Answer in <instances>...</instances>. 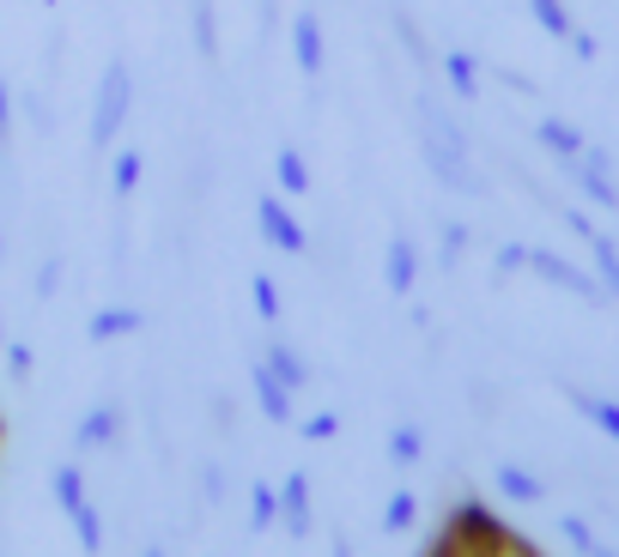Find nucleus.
<instances>
[{
	"mask_svg": "<svg viewBox=\"0 0 619 557\" xmlns=\"http://www.w3.org/2000/svg\"><path fill=\"white\" fill-rule=\"evenodd\" d=\"M420 158L449 195H480V188H486V182L468 170V140H461V128L449 121V109L437 104V97H425V91H420Z\"/></svg>",
	"mask_w": 619,
	"mask_h": 557,
	"instance_id": "obj_1",
	"label": "nucleus"
},
{
	"mask_svg": "<svg viewBox=\"0 0 619 557\" xmlns=\"http://www.w3.org/2000/svg\"><path fill=\"white\" fill-rule=\"evenodd\" d=\"M559 527H565V539H571V545H577V552H583V557H589V552H595V545H601V539H595V533H589V521H577V515H565V521H559Z\"/></svg>",
	"mask_w": 619,
	"mask_h": 557,
	"instance_id": "obj_30",
	"label": "nucleus"
},
{
	"mask_svg": "<svg viewBox=\"0 0 619 557\" xmlns=\"http://www.w3.org/2000/svg\"><path fill=\"white\" fill-rule=\"evenodd\" d=\"M449 539H456L468 557H504L516 545L511 533H504V521L492 515L486 503H461L456 515H449Z\"/></svg>",
	"mask_w": 619,
	"mask_h": 557,
	"instance_id": "obj_3",
	"label": "nucleus"
},
{
	"mask_svg": "<svg viewBox=\"0 0 619 557\" xmlns=\"http://www.w3.org/2000/svg\"><path fill=\"white\" fill-rule=\"evenodd\" d=\"M571 49H577V61H595V37H583V31H571Z\"/></svg>",
	"mask_w": 619,
	"mask_h": 557,
	"instance_id": "obj_38",
	"label": "nucleus"
},
{
	"mask_svg": "<svg viewBox=\"0 0 619 557\" xmlns=\"http://www.w3.org/2000/svg\"><path fill=\"white\" fill-rule=\"evenodd\" d=\"M492 479H498V491L516 497V503H540V497H547V485H540L528 467H516V461H498V473H492Z\"/></svg>",
	"mask_w": 619,
	"mask_h": 557,
	"instance_id": "obj_16",
	"label": "nucleus"
},
{
	"mask_svg": "<svg viewBox=\"0 0 619 557\" xmlns=\"http://www.w3.org/2000/svg\"><path fill=\"white\" fill-rule=\"evenodd\" d=\"M250 303L262 322H279V286H274V272H255L250 279Z\"/></svg>",
	"mask_w": 619,
	"mask_h": 557,
	"instance_id": "obj_25",
	"label": "nucleus"
},
{
	"mask_svg": "<svg viewBox=\"0 0 619 557\" xmlns=\"http://www.w3.org/2000/svg\"><path fill=\"white\" fill-rule=\"evenodd\" d=\"M267 370H274V376L286 382L291 394H298V388H310V363H303L298 351L286 346V339H274V346H267Z\"/></svg>",
	"mask_w": 619,
	"mask_h": 557,
	"instance_id": "obj_17",
	"label": "nucleus"
},
{
	"mask_svg": "<svg viewBox=\"0 0 619 557\" xmlns=\"http://www.w3.org/2000/svg\"><path fill=\"white\" fill-rule=\"evenodd\" d=\"M0 255H7V248H0Z\"/></svg>",
	"mask_w": 619,
	"mask_h": 557,
	"instance_id": "obj_41",
	"label": "nucleus"
},
{
	"mask_svg": "<svg viewBox=\"0 0 619 557\" xmlns=\"http://www.w3.org/2000/svg\"><path fill=\"white\" fill-rule=\"evenodd\" d=\"M461 248H468V224H456V219H449V224H444V267H456V260H461Z\"/></svg>",
	"mask_w": 619,
	"mask_h": 557,
	"instance_id": "obj_31",
	"label": "nucleus"
},
{
	"mask_svg": "<svg viewBox=\"0 0 619 557\" xmlns=\"http://www.w3.org/2000/svg\"><path fill=\"white\" fill-rule=\"evenodd\" d=\"M55 503H61L67 515H73V509L85 503V473L73 467V461H67V467H55Z\"/></svg>",
	"mask_w": 619,
	"mask_h": 557,
	"instance_id": "obj_22",
	"label": "nucleus"
},
{
	"mask_svg": "<svg viewBox=\"0 0 619 557\" xmlns=\"http://www.w3.org/2000/svg\"><path fill=\"white\" fill-rule=\"evenodd\" d=\"M444 73H449V91H456L461 104H474V97H480V61L468 49H449L444 55Z\"/></svg>",
	"mask_w": 619,
	"mask_h": 557,
	"instance_id": "obj_15",
	"label": "nucleus"
},
{
	"mask_svg": "<svg viewBox=\"0 0 619 557\" xmlns=\"http://www.w3.org/2000/svg\"><path fill=\"white\" fill-rule=\"evenodd\" d=\"M279 521H286L291 539L310 533V473H286V485H279Z\"/></svg>",
	"mask_w": 619,
	"mask_h": 557,
	"instance_id": "obj_8",
	"label": "nucleus"
},
{
	"mask_svg": "<svg viewBox=\"0 0 619 557\" xmlns=\"http://www.w3.org/2000/svg\"><path fill=\"white\" fill-rule=\"evenodd\" d=\"M291 55H298V73L303 79L322 73V19L317 13H298V19H291Z\"/></svg>",
	"mask_w": 619,
	"mask_h": 557,
	"instance_id": "obj_9",
	"label": "nucleus"
},
{
	"mask_svg": "<svg viewBox=\"0 0 619 557\" xmlns=\"http://www.w3.org/2000/svg\"><path fill=\"white\" fill-rule=\"evenodd\" d=\"M535 140L547 146V152H553L559 164H571V158H583V152H589V146H583V134L571 128L565 116H540V121H535Z\"/></svg>",
	"mask_w": 619,
	"mask_h": 557,
	"instance_id": "obj_11",
	"label": "nucleus"
},
{
	"mask_svg": "<svg viewBox=\"0 0 619 557\" xmlns=\"http://www.w3.org/2000/svg\"><path fill=\"white\" fill-rule=\"evenodd\" d=\"M7 363H13V376H31V351L25 346H7Z\"/></svg>",
	"mask_w": 619,
	"mask_h": 557,
	"instance_id": "obj_36",
	"label": "nucleus"
},
{
	"mask_svg": "<svg viewBox=\"0 0 619 557\" xmlns=\"http://www.w3.org/2000/svg\"><path fill=\"white\" fill-rule=\"evenodd\" d=\"M250 382H255V406H262V413L274 418V425H291V388L274 376V370H267V358L250 370Z\"/></svg>",
	"mask_w": 619,
	"mask_h": 557,
	"instance_id": "obj_10",
	"label": "nucleus"
},
{
	"mask_svg": "<svg viewBox=\"0 0 619 557\" xmlns=\"http://www.w3.org/2000/svg\"><path fill=\"white\" fill-rule=\"evenodd\" d=\"M565 224H571V231H577V236H583V243H589V236H595V224H589V212H577V207H565Z\"/></svg>",
	"mask_w": 619,
	"mask_h": 557,
	"instance_id": "obj_35",
	"label": "nucleus"
},
{
	"mask_svg": "<svg viewBox=\"0 0 619 557\" xmlns=\"http://www.w3.org/2000/svg\"><path fill=\"white\" fill-rule=\"evenodd\" d=\"M382 279H389V291H396V298H413V286H420V243H413L408 231L389 236V255H382Z\"/></svg>",
	"mask_w": 619,
	"mask_h": 557,
	"instance_id": "obj_7",
	"label": "nucleus"
},
{
	"mask_svg": "<svg viewBox=\"0 0 619 557\" xmlns=\"http://www.w3.org/2000/svg\"><path fill=\"white\" fill-rule=\"evenodd\" d=\"M116 430H122L116 406H92V413L80 418V430H73V442H80V449H110V442H116Z\"/></svg>",
	"mask_w": 619,
	"mask_h": 557,
	"instance_id": "obj_13",
	"label": "nucleus"
},
{
	"mask_svg": "<svg viewBox=\"0 0 619 557\" xmlns=\"http://www.w3.org/2000/svg\"><path fill=\"white\" fill-rule=\"evenodd\" d=\"M389 461H396V467H420L425 461V430L420 425H396L389 430Z\"/></svg>",
	"mask_w": 619,
	"mask_h": 557,
	"instance_id": "obj_19",
	"label": "nucleus"
},
{
	"mask_svg": "<svg viewBox=\"0 0 619 557\" xmlns=\"http://www.w3.org/2000/svg\"><path fill=\"white\" fill-rule=\"evenodd\" d=\"M55 279H61V260H43V272H37V298H55Z\"/></svg>",
	"mask_w": 619,
	"mask_h": 557,
	"instance_id": "obj_34",
	"label": "nucleus"
},
{
	"mask_svg": "<svg viewBox=\"0 0 619 557\" xmlns=\"http://www.w3.org/2000/svg\"><path fill=\"white\" fill-rule=\"evenodd\" d=\"M523 267H528V272H540V279H553L559 291H571V298H583V303H601V298H607V291L595 286L589 272L571 267L565 255H553V248H523Z\"/></svg>",
	"mask_w": 619,
	"mask_h": 557,
	"instance_id": "obj_4",
	"label": "nucleus"
},
{
	"mask_svg": "<svg viewBox=\"0 0 619 557\" xmlns=\"http://www.w3.org/2000/svg\"><path fill=\"white\" fill-rule=\"evenodd\" d=\"M589 248H595V267H601V286L619 298V248H614V236L595 231V236H589Z\"/></svg>",
	"mask_w": 619,
	"mask_h": 557,
	"instance_id": "obj_27",
	"label": "nucleus"
},
{
	"mask_svg": "<svg viewBox=\"0 0 619 557\" xmlns=\"http://www.w3.org/2000/svg\"><path fill=\"white\" fill-rule=\"evenodd\" d=\"M73 533H80L85 557H98V552H104V527H98V509H92V503H80V509H73Z\"/></svg>",
	"mask_w": 619,
	"mask_h": 557,
	"instance_id": "obj_28",
	"label": "nucleus"
},
{
	"mask_svg": "<svg viewBox=\"0 0 619 557\" xmlns=\"http://www.w3.org/2000/svg\"><path fill=\"white\" fill-rule=\"evenodd\" d=\"M200 497H207V503H219L225 497V467H213V461L200 467Z\"/></svg>",
	"mask_w": 619,
	"mask_h": 557,
	"instance_id": "obj_33",
	"label": "nucleus"
},
{
	"mask_svg": "<svg viewBox=\"0 0 619 557\" xmlns=\"http://www.w3.org/2000/svg\"><path fill=\"white\" fill-rule=\"evenodd\" d=\"M255 224H262V243L286 248V255H303V248H310L303 224L291 219V207H286L279 195H262V200H255Z\"/></svg>",
	"mask_w": 619,
	"mask_h": 557,
	"instance_id": "obj_5",
	"label": "nucleus"
},
{
	"mask_svg": "<svg viewBox=\"0 0 619 557\" xmlns=\"http://www.w3.org/2000/svg\"><path fill=\"white\" fill-rule=\"evenodd\" d=\"M128 109H134V73H128V61H110L104 79H98V104H92V146L98 152L122 134Z\"/></svg>",
	"mask_w": 619,
	"mask_h": 557,
	"instance_id": "obj_2",
	"label": "nucleus"
},
{
	"mask_svg": "<svg viewBox=\"0 0 619 557\" xmlns=\"http://www.w3.org/2000/svg\"><path fill=\"white\" fill-rule=\"evenodd\" d=\"M140 170H146V158H140V152H116V164H110V195L128 200L134 188H140Z\"/></svg>",
	"mask_w": 619,
	"mask_h": 557,
	"instance_id": "obj_21",
	"label": "nucleus"
},
{
	"mask_svg": "<svg viewBox=\"0 0 619 557\" xmlns=\"http://www.w3.org/2000/svg\"><path fill=\"white\" fill-rule=\"evenodd\" d=\"M274 515H279V491L267 479H255L250 485V527L262 533V527H274Z\"/></svg>",
	"mask_w": 619,
	"mask_h": 557,
	"instance_id": "obj_23",
	"label": "nucleus"
},
{
	"mask_svg": "<svg viewBox=\"0 0 619 557\" xmlns=\"http://www.w3.org/2000/svg\"><path fill=\"white\" fill-rule=\"evenodd\" d=\"M528 13H535V25L547 31V37H559V43H571V13H565V0H528Z\"/></svg>",
	"mask_w": 619,
	"mask_h": 557,
	"instance_id": "obj_20",
	"label": "nucleus"
},
{
	"mask_svg": "<svg viewBox=\"0 0 619 557\" xmlns=\"http://www.w3.org/2000/svg\"><path fill=\"white\" fill-rule=\"evenodd\" d=\"M589 557H619V552H607V545H595V552Z\"/></svg>",
	"mask_w": 619,
	"mask_h": 557,
	"instance_id": "obj_40",
	"label": "nucleus"
},
{
	"mask_svg": "<svg viewBox=\"0 0 619 557\" xmlns=\"http://www.w3.org/2000/svg\"><path fill=\"white\" fill-rule=\"evenodd\" d=\"M140 327H146V315H140V310H122V303H116V310H98L92 322H85V334H92L98 346H110V339L140 334Z\"/></svg>",
	"mask_w": 619,
	"mask_h": 557,
	"instance_id": "obj_14",
	"label": "nucleus"
},
{
	"mask_svg": "<svg viewBox=\"0 0 619 557\" xmlns=\"http://www.w3.org/2000/svg\"><path fill=\"white\" fill-rule=\"evenodd\" d=\"M334 430H341V418H334V413L303 418V442H334Z\"/></svg>",
	"mask_w": 619,
	"mask_h": 557,
	"instance_id": "obj_29",
	"label": "nucleus"
},
{
	"mask_svg": "<svg viewBox=\"0 0 619 557\" xmlns=\"http://www.w3.org/2000/svg\"><path fill=\"white\" fill-rule=\"evenodd\" d=\"M195 49L207 55H219V19H213V0H195Z\"/></svg>",
	"mask_w": 619,
	"mask_h": 557,
	"instance_id": "obj_26",
	"label": "nucleus"
},
{
	"mask_svg": "<svg viewBox=\"0 0 619 557\" xmlns=\"http://www.w3.org/2000/svg\"><path fill=\"white\" fill-rule=\"evenodd\" d=\"M140 557H171V552H164V545H146V552Z\"/></svg>",
	"mask_w": 619,
	"mask_h": 557,
	"instance_id": "obj_39",
	"label": "nucleus"
},
{
	"mask_svg": "<svg viewBox=\"0 0 619 557\" xmlns=\"http://www.w3.org/2000/svg\"><path fill=\"white\" fill-rule=\"evenodd\" d=\"M565 170H571V182L583 188V200H589V207H607V212L619 207V182H614L607 152H583V158H571Z\"/></svg>",
	"mask_w": 619,
	"mask_h": 557,
	"instance_id": "obj_6",
	"label": "nucleus"
},
{
	"mask_svg": "<svg viewBox=\"0 0 619 557\" xmlns=\"http://www.w3.org/2000/svg\"><path fill=\"white\" fill-rule=\"evenodd\" d=\"M7 128H13V97H7V79H0V140H7Z\"/></svg>",
	"mask_w": 619,
	"mask_h": 557,
	"instance_id": "obj_37",
	"label": "nucleus"
},
{
	"mask_svg": "<svg viewBox=\"0 0 619 557\" xmlns=\"http://www.w3.org/2000/svg\"><path fill=\"white\" fill-rule=\"evenodd\" d=\"M396 37L408 43V55H413V61H425V37H420V25H413L408 13H396Z\"/></svg>",
	"mask_w": 619,
	"mask_h": 557,
	"instance_id": "obj_32",
	"label": "nucleus"
},
{
	"mask_svg": "<svg viewBox=\"0 0 619 557\" xmlns=\"http://www.w3.org/2000/svg\"><path fill=\"white\" fill-rule=\"evenodd\" d=\"M413 521H420V497L396 491V497H389V509H382V527H389V533H408Z\"/></svg>",
	"mask_w": 619,
	"mask_h": 557,
	"instance_id": "obj_24",
	"label": "nucleus"
},
{
	"mask_svg": "<svg viewBox=\"0 0 619 557\" xmlns=\"http://www.w3.org/2000/svg\"><path fill=\"white\" fill-rule=\"evenodd\" d=\"M274 176H279L286 195H310V164H303L298 146H279V152H274Z\"/></svg>",
	"mask_w": 619,
	"mask_h": 557,
	"instance_id": "obj_18",
	"label": "nucleus"
},
{
	"mask_svg": "<svg viewBox=\"0 0 619 557\" xmlns=\"http://www.w3.org/2000/svg\"><path fill=\"white\" fill-rule=\"evenodd\" d=\"M565 401H571V406H577V413H583V418H589V425H595V430H607V437H614V442H619V401H601V394H583V388H577V382H565Z\"/></svg>",
	"mask_w": 619,
	"mask_h": 557,
	"instance_id": "obj_12",
	"label": "nucleus"
}]
</instances>
